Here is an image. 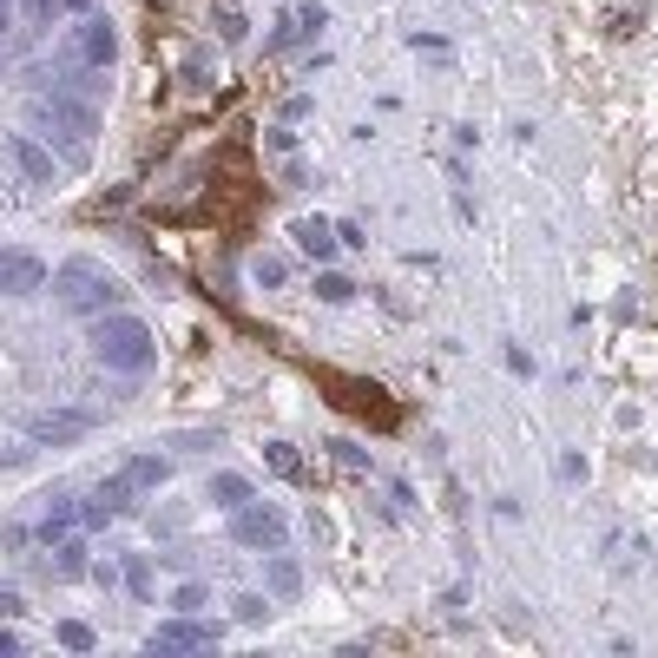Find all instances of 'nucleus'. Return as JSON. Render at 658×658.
<instances>
[{"mask_svg":"<svg viewBox=\"0 0 658 658\" xmlns=\"http://www.w3.org/2000/svg\"><path fill=\"white\" fill-rule=\"evenodd\" d=\"M14 612H20V593H14V586H0V619H14Z\"/></svg>","mask_w":658,"mask_h":658,"instance_id":"5701e85b","label":"nucleus"},{"mask_svg":"<svg viewBox=\"0 0 658 658\" xmlns=\"http://www.w3.org/2000/svg\"><path fill=\"white\" fill-rule=\"evenodd\" d=\"M60 645H73V652H93V626H86V619H66V626H60Z\"/></svg>","mask_w":658,"mask_h":658,"instance_id":"f3484780","label":"nucleus"},{"mask_svg":"<svg viewBox=\"0 0 658 658\" xmlns=\"http://www.w3.org/2000/svg\"><path fill=\"white\" fill-rule=\"evenodd\" d=\"M165 474H172V468H165L158 455H132V461H126V481H132V487H165Z\"/></svg>","mask_w":658,"mask_h":658,"instance_id":"4468645a","label":"nucleus"},{"mask_svg":"<svg viewBox=\"0 0 658 658\" xmlns=\"http://www.w3.org/2000/svg\"><path fill=\"white\" fill-rule=\"evenodd\" d=\"M73 527H79V501H53L47 520H40V540H66Z\"/></svg>","mask_w":658,"mask_h":658,"instance_id":"9b49d317","label":"nucleus"},{"mask_svg":"<svg viewBox=\"0 0 658 658\" xmlns=\"http://www.w3.org/2000/svg\"><path fill=\"white\" fill-rule=\"evenodd\" d=\"M0 658H14V632H0Z\"/></svg>","mask_w":658,"mask_h":658,"instance_id":"b1692460","label":"nucleus"},{"mask_svg":"<svg viewBox=\"0 0 658 658\" xmlns=\"http://www.w3.org/2000/svg\"><path fill=\"white\" fill-rule=\"evenodd\" d=\"M211 501H218V507H231V514H237V507L251 501V481H244V474H218V481H211Z\"/></svg>","mask_w":658,"mask_h":658,"instance_id":"ddd939ff","label":"nucleus"},{"mask_svg":"<svg viewBox=\"0 0 658 658\" xmlns=\"http://www.w3.org/2000/svg\"><path fill=\"white\" fill-rule=\"evenodd\" d=\"M231 533H237V547H264V553H277V547H283V533H290V520H283L277 507L244 501V507H237V520H231Z\"/></svg>","mask_w":658,"mask_h":658,"instance_id":"7ed1b4c3","label":"nucleus"},{"mask_svg":"<svg viewBox=\"0 0 658 658\" xmlns=\"http://www.w3.org/2000/svg\"><path fill=\"white\" fill-rule=\"evenodd\" d=\"M0 27H7V0H0Z\"/></svg>","mask_w":658,"mask_h":658,"instance_id":"393cba45","label":"nucleus"},{"mask_svg":"<svg viewBox=\"0 0 658 658\" xmlns=\"http://www.w3.org/2000/svg\"><path fill=\"white\" fill-rule=\"evenodd\" d=\"M264 599H257V593H244V599H237V619H244V626H257V619H264Z\"/></svg>","mask_w":658,"mask_h":658,"instance_id":"aec40b11","label":"nucleus"},{"mask_svg":"<svg viewBox=\"0 0 658 658\" xmlns=\"http://www.w3.org/2000/svg\"><path fill=\"white\" fill-rule=\"evenodd\" d=\"M40 126H60V132H73V139H86L99 119H93V106H79V99H66V93H47L40 99Z\"/></svg>","mask_w":658,"mask_h":658,"instance_id":"423d86ee","label":"nucleus"},{"mask_svg":"<svg viewBox=\"0 0 658 658\" xmlns=\"http://www.w3.org/2000/svg\"><path fill=\"white\" fill-rule=\"evenodd\" d=\"M297 586H303L297 560H270V593H297Z\"/></svg>","mask_w":658,"mask_h":658,"instance_id":"dca6fc26","label":"nucleus"},{"mask_svg":"<svg viewBox=\"0 0 658 658\" xmlns=\"http://www.w3.org/2000/svg\"><path fill=\"white\" fill-rule=\"evenodd\" d=\"M79 573H93V566H86V547H79V540H60V547H53V580H79Z\"/></svg>","mask_w":658,"mask_h":658,"instance_id":"f8f14e48","label":"nucleus"},{"mask_svg":"<svg viewBox=\"0 0 658 658\" xmlns=\"http://www.w3.org/2000/svg\"><path fill=\"white\" fill-rule=\"evenodd\" d=\"M297 244L316 257V264H329V257H336V224H323V218H303V224H297Z\"/></svg>","mask_w":658,"mask_h":658,"instance_id":"9d476101","label":"nucleus"},{"mask_svg":"<svg viewBox=\"0 0 658 658\" xmlns=\"http://www.w3.org/2000/svg\"><path fill=\"white\" fill-rule=\"evenodd\" d=\"M93 356L106 362V369L139 376V369H152L158 343H152V329H145L139 316H99V323H93Z\"/></svg>","mask_w":658,"mask_h":658,"instance_id":"f257e3e1","label":"nucleus"},{"mask_svg":"<svg viewBox=\"0 0 658 658\" xmlns=\"http://www.w3.org/2000/svg\"><path fill=\"white\" fill-rule=\"evenodd\" d=\"M172 606H178V612H198V606H204V586H178Z\"/></svg>","mask_w":658,"mask_h":658,"instance_id":"412c9836","label":"nucleus"},{"mask_svg":"<svg viewBox=\"0 0 658 658\" xmlns=\"http://www.w3.org/2000/svg\"><path fill=\"white\" fill-rule=\"evenodd\" d=\"M329 448H336V461H343V468H369V455H362L356 441H329Z\"/></svg>","mask_w":658,"mask_h":658,"instance_id":"6ab92c4d","label":"nucleus"},{"mask_svg":"<svg viewBox=\"0 0 658 658\" xmlns=\"http://www.w3.org/2000/svg\"><path fill=\"white\" fill-rule=\"evenodd\" d=\"M264 461L283 474V481H303V455L290 448V441H270V448H264Z\"/></svg>","mask_w":658,"mask_h":658,"instance_id":"2eb2a0df","label":"nucleus"},{"mask_svg":"<svg viewBox=\"0 0 658 658\" xmlns=\"http://www.w3.org/2000/svg\"><path fill=\"white\" fill-rule=\"evenodd\" d=\"M7 152H14L20 178H33V185H53V152L33 139V132H7Z\"/></svg>","mask_w":658,"mask_h":658,"instance_id":"0eeeda50","label":"nucleus"},{"mask_svg":"<svg viewBox=\"0 0 658 658\" xmlns=\"http://www.w3.org/2000/svg\"><path fill=\"white\" fill-rule=\"evenodd\" d=\"M27 455H33L27 441H7V448H0V468H20V461H27Z\"/></svg>","mask_w":658,"mask_h":658,"instance_id":"4be33fe9","label":"nucleus"},{"mask_svg":"<svg viewBox=\"0 0 658 658\" xmlns=\"http://www.w3.org/2000/svg\"><path fill=\"white\" fill-rule=\"evenodd\" d=\"M349 290H356L349 277H316V297L323 303H349Z\"/></svg>","mask_w":658,"mask_h":658,"instance_id":"a211bd4d","label":"nucleus"},{"mask_svg":"<svg viewBox=\"0 0 658 658\" xmlns=\"http://www.w3.org/2000/svg\"><path fill=\"white\" fill-rule=\"evenodd\" d=\"M73 53L86 66H99V73H106L112 66V53H119V33L106 27V20H79V40H73Z\"/></svg>","mask_w":658,"mask_h":658,"instance_id":"6e6552de","label":"nucleus"},{"mask_svg":"<svg viewBox=\"0 0 658 658\" xmlns=\"http://www.w3.org/2000/svg\"><path fill=\"white\" fill-rule=\"evenodd\" d=\"M47 290V264L33 251H7L0 257V297H40Z\"/></svg>","mask_w":658,"mask_h":658,"instance_id":"39448f33","label":"nucleus"},{"mask_svg":"<svg viewBox=\"0 0 658 658\" xmlns=\"http://www.w3.org/2000/svg\"><path fill=\"white\" fill-rule=\"evenodd\" d=\"M53 297H60L73 316H106L112 303L126 297V290H119V283H112L93 257H73V264H60V277H53Z\"/></svg>","mask_w":658,"mask_h":658,"instance_id":"f03ea898","label":"nucleus"},{"mask_svg":"<svg viewBox=\"0 0 658 658\" xmlns=\"http://www.w3.org/2000/svg\"><path fill=\"white\" fill-rule=\"evenodd\" d=\"M145 645H152V652H211V645H218V626H198L191 612H178L172 626H158Z\"/></svg>","mask_w":658,"mask_h":658,"instance_id":"20e7f679","label":"nucleus"},{"mask_svg":"<svg viewBox=\"0 0 658 658\" xmlns=\"http://www.w3.org/2000/svg\"><path fill=\"white\" fill-rule=\"evenodd\" d=\"M79 435H93V415H79V408H60V415H40L33 422L40 448H60V441H79Z\"/></svg>","mask_w":658,"mask_h":658,"instance_id":"1a4fd4ad","label":"nucleus"}]
</instances>
